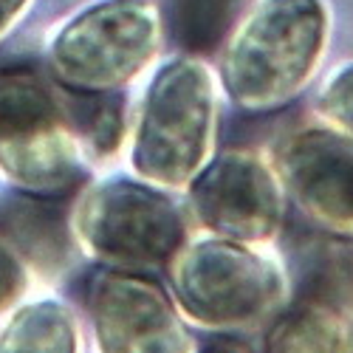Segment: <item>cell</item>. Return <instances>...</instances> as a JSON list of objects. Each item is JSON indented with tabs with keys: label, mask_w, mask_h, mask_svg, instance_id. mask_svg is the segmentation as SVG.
Masks as SVG:
<instances>
[{
	"label": "cell",
	"mask_w": 353,
	"mask_h": 353,
	"mask_svg": "<svg viewBox=\"0 0 353 353\" xmlns=\"http://www.w3.org/2000/svg\"><path fill=\"white\" fill-rule=\"evenodd\" d=\"M322 34V14L314 0H272L252 20L241 40L238 54H232V82L254 94H272L288 88L316 54Z\"/></svg>",
	"instance_id": "1"
},
{
	"label": "cell",
	"mask_w": 353,
	"mask_h": 353,
	"mask_svg": "<svg viewBox=\"0 0 353 353\" xmlns=\"http://www.w3.org/2000/svg\"><path fill=\"white\" fill-rule=\"evenodd\" d=\"M153 40V20L139 3H110L85 14L60 43L65 65H79L74 74H94L108 79L113 74H128L147 57Z\"/></svg>",
	"instance_id": "2"
},
{
	"label": "cell",
	"mask_w": 353,
	"mask_h": 353,
	"mask_svg": "<svg viewBox=\"0 0 353 353\" xmlns=\"http://www.w3.org/2000/svg\"><path fill=\"white\" fill-rule=\"evenodd\" d=\"M3 229L9 238L40 266H60L65 260V229L63 212L40 201L9 203L3 215Z\"/></svg>",
	"instance_id": "3"
},
{
	"label": "cell",
	"mask_w": 353,
	"mask_h": 353,
	"mask_svg": "<svg viewBox=\"0 0 353 353\" xmlns=\"http://www.w3.org/2000/svg\"><path fill=\"white\" fill-rule=\"evenodd\" d=\"M300 266L303 294L316 303H334L353 288V257L345 246L319 238H297L291 249Z\"/></svg>",
	"instance_id": "4"
},
{
	"label": "cell",
	"mask_w": 353,
	"mask_h": 353,
	"mask_svg": "<svg viewBox=\"0 0 353 353\" xmlns=\"http://www.w3.org/2000/svg\"><path fill=\"white\" fill-rule=\"evenodd\" d=\"M232 0H172V34L187 48H210L229 23Z\"/></svg>",
	"instance_id": "5"
},
{
	"label": "cell",
	"mask_w": 353,
	"mask_h": 353,
	"mask_svg": "<svg viewBox=\"0 0 353 353\" xmlns=\"http://www.w3.org/2000/svg\"><path fill=\"white\" fill-rule=\"evenodd\" d=\"M74 113L82 122V128L94 136L97 144L113 147L116 130H119V116H116L119 110H116L113 102H108V99H79L74 105Z\"/></svg>",
	"instance_id": "6"
},
{
	"label": "cell",
	"mask_w": 353,
	"mask_h": 353,
	"mask_svg": "<svg viewBox=\"0 0 353 353\" xmlns=\"http://www.w3.org/2000/svg\"><path fill=\"white\" fill-rule=\"evenodd\" d=\"M23 6V0H0V32L6 28V23L12 20V14Z\"/></svg>",
	"instance_id": "7"
},
{
	"label": "cell",
	"mask_w": 353,
	"mask_h": 353,
	"mask_svg": "<svg viewBox=\"0 0 353 353\" xmlns=\"http://www.w3.org/2000/svg\"><path fill=\"white\" fill-rule=\"evenodd\" d=\"M3 280H6V269L0 266V288H3Z\"/></svg>",
	"instance_id": "8"
}]
</instances>
